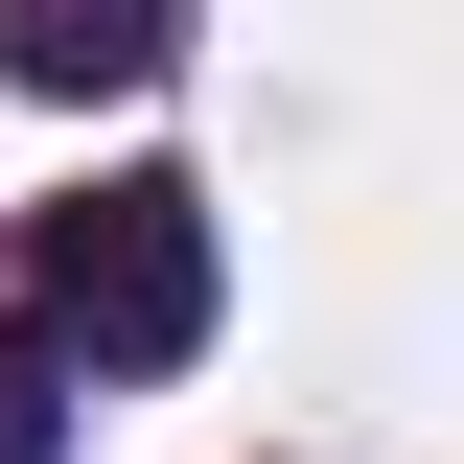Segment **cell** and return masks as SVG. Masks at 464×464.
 Wrapping results in <instances>:
<instances>
[{"instance_id": "cell-1", "label": "cell", "mask_w": 464, "mask_h": 464, "mask_svg": "<svg viewBox=\"0 0 464 464\" xmlns=\"http://www.w3.org/2000/svg\"><path fill=\"white\" fill-rule=\"evenodd\" d=\"M70 372V348H93V372H186V348H209V186H163V163H116V186H70L47 209V325H24Z\"/></svg>"}, {"instance_id": "cell-2", "label": "cell", "mask_w": 464, "mask_h": 464, "mask_svg": "<svg viewBox=\"0 0 464 464\" xmlns=\"http://www.w3.org/2000/svg\"><path fill=\"white\" fill-rule=\"evenodd\" d=\"M186 47V0H0V93H140Z\"/></svg>"}, {"instance_id": "cell-3", "label": "cell", "mask_w": 464, "mask_h": 464, "mask_svg": "<svg viewBox=\"0 0 464 464\" xmlns=\"http://www.w3.org/2000/svg\"><path fill=\"white\" fill-rule=\"evenodd\" d=\"M47 441H70V372H47L24 325H0V464H47Z\"/></svg>"}]
</instances>
